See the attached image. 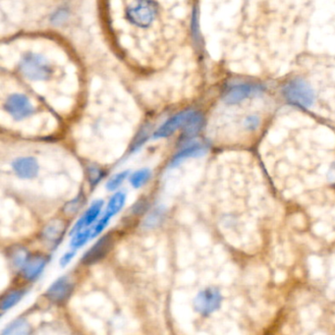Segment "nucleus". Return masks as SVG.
I'll return each instance as SVG.
<instances>
[{"instance_id": "obj_1", "label": "nucleus", "mask_w": 335, "mask_h": 335, "mask_svg": "<svg viewBox=\"0 0 335 335\" xmlns=\"http://www.w3.org/2000/svg\"><path fill=\"white\" fill-rule=\"evenodd\" d=\"M282 92L288 103L300 108H309L315 103V91L303 79H293L287 82Z\"/></svg>"}, {"instance_id": "obj_2", "label": "nucleus", "mask_w": 335, "mask_h": 335, "mask_svg": "<svg viewBox=\"0 0 335 335\" xmlns=\"http://www.w3.org/2000/svg\"><path fill=\"white\" fill-rule=\"evenodd\" d=\"M21 72L34 81L47 80L53 73L52 65L43 56L36 53H27L20 62Z\"/></svg>"}, {"instance_id": "obj_3", "label": "nucleus", "mask_w": 335, "mask_h": 335, "mask_svg": "<svg viewBox=\"0 0 335 335\" xmlns=\"http://www.w3.org/2000/svg\"><path fill=\"white\" fill-rule=\"evenodd\" d=\"M156 4L152 0H137L126 10L130 22L138 27H149L155 20Z\"/></svg>"}, {"instance_id": "obj_4", "label": "nucleus", "mask_w": 335, "mask_h": 335, "mask_svg": "<svg viewBox=\"0 0 335 335\" xmlns=\"http://www.w3.org/2000/svg\"><path fill=\"white\" fill-rule=\"evenodd\" d=\"M222 295L218 288L207 287L202 290L194 300L196 312L204 317H207L217 312L221 306Z\"/></svg>"}, {"instance_id": "obj_5", "label": "nucleus", "mask_w": 335, "mask_h": 335, "mask_svg": "<svg viewBox=\"0 0 335 335\" xmlns=\"http://www.w3.org/2000/svg\"><path fill=\"white\" fill-rule=\"evenodd\" d=\"M261 90V86L256 84H232L225 89L223 93V101L227 104H236L245 101L253 94L260 93Z\"/></svg>"}, {"instance_id": "obj_6", "label": "nucleus", "mask_w": 335, "mask_h": 335, "mask_svg": "<svg viewBox=\"0 0 335 335\" xmlns=\"http://www.w3.org/2000/svg\"><path fill=\"white\" fill-rule=\"evenodd\" d=\"M5 109L16 120L24 119L34 112V107L29 99L20 93H15L8 98L5 103Z\"/></svg>"}, {"instance_id": "obj_7", "label": "nucleus", "mask_w": 335, "mask_h": 335, "mask_svg": "<svg viewBox=\"0 0 335 335\" xmlns=\"http://www.w3.org/2000/svg\"><path fill=\"white\" fill-rule=\"evenodd\" d=\"M113 246V238L110 234L104 235L84 255L82 261L85 265H93L106 257Z\"/></svg>"}, {"instance_id": "obj_8", "label": "nucleus", "mask_w": 335, "mask_h": 335, "mask_svg": "<svg viewBox=\"0 0 335 335\" xmlns=\"http://www.w3.org/2000/svg\"><path fill=\"white\" fill-rule=\"evenodd\" d=\"M73 283L66 276L60 277L46 291V297L55 304H61L71 296L73 291Z\"/></svg>"}, {"instance_id": "obj_9", "label": "nucleus", "mask_w": 335, "mask_h": 335, "mask_svg": "<svg viewBox=\"0 0 335 335\" xmlns=\"http://www.w3.org/2000/svg\"><path fill=\"white\" fill-rule=\"evenodd\" d=\"M12 167L17 176L22 179L35 178L39 173V163L32 156L16 158L12 162Z\"/></svg>"}, {"instance_id": "obj_10", "label": "nucleus", "mask_w": 335, "mask_h": 335, "mask_svg": "<svg viewBox=\"0 0 335 335\" xmlns=\"http://www.w3.org/2000/svg\"><path fill=\"white\" fill-rule=\"evenodd\" d=\"M193 110H186L176 114L175 116L171 117L167 121L157 130L154 134L155 139H160V138H166L171 136L175 131L179 129L182 126L186 124L188 119L192 115Z\"/></svg>"}, {"instance_id": "obj_11", "label": "nucleus", "mask_w": 335, "mask_h": 335, "mask_svg": "<svg viewBox=\"0 0 335 335\" xmlns=\"http://www.w3.org/2000/svg\"><path fill=\"white\" fill-rule=\"evenodd\" d=\"M65 228H66V225H65L63 220L54 219L49 224H46V226L44 227V229L41 233V238L45 243L54 247V246L57 245L60 242V240L62 239V237L64 235Z\"/></svg>"}, {"instance_id": "obj_12", "label": "nucleus", "mask_w": 335, "mask_h": 335, "mask_svg": "<svg viewBox=\"0 0 335 335\" xmlns=\"http://www.w3.org/2000/svg\"><path fill=\"white\" fill-rule=\"evenodd\" d=\"M207 149H208L207 145L203 143V142H191V143H189L184 149H182L180 152L172 158V160L170 162V167H175L184 159L191 158V157H199V156L206 155Z\"/></svg>"}, {"instance_id": "obj_13", "label": "nucleus", "mask_w": 335, "mask_h": 335, "mask_svg": "<svg viewBox=\"0 0 335 335\" xmlns=\"http://www.w3.org/2000/svg\"><path fill=\"white\" fill-rule=\"evenodd\" d=\"M103 206V201L102 200H98L95 202H93L90 207L88 208V210L84 213V216L80 219L77 223L75 224V226L73 227L72 231L70 233V235H74L75 233L79 232L87 227H89L91 225L94 220L98 219V217L100 216L102 208Z\"/></svg>"}, {"instance_id": "obj_14", "label": "nucleus", "mask_w": 335, "mask_h": 335, "mask_svg": "<svg viewBox=\"0 0 335 335\" xmlns=\"http://www.w3.org/2000/svg\"><path fill=\"white\" fill-rule=\"evenodd\" d=\"M205 124V119L204 116L199 113L194 111L192 115L188 119L186 124L184 125V132L182 135V141L189 142L195 136H197L201 130L203 129Z\"/></svg>"}, {"instance_id": "obj_15", "label": "nucleus", "mask_w": 335, "mask_h": 335, "mask_svg": "<svg viewBox=\"0 0 335 335\" xmlns=\"http://www.w3.org/2000/svg\"><path fill=\"white\" fill-rule=\"evenodd\" d=\"M46 264H47V259L41 256H36L29 258L25 267L22 270L24 277L30 281L37 279L39 274L44 270Z\"/></svg>"}, {"instance_id": "obj_16", "label": "nucleus", "mask_w": 335, "mask_h": 335, "mask_svg": "<svg viewBox=\"0 0 335 335\" xmlns=\"http://www.w3.org/2000/svg\"><path fill=\"white\" fill-rule=\"evenodd\" d=\"M8 258L11 266L16 270H23L27 261L29 260V253L23 247H15L11 249Z\"/></svg>"}, {"instance_id": "obj_17", "label": "nucleus", "mask_w": 335, "mask_h": 335, "mask_svg": "<svg viewBox=\"0 0 335 335\" xmlns=\"http://www.w3.org/2000/svg\"><path fill=\"white\" fill-rule=\"evenodd\" d=\"M125 201H126V195L123 192H118V193L114 194L111 197V199L109 200L108 204H107L105 214L108 216L109 218L114 217L124 206Z\"/></svg>"}, {"instance_id": "obj_18", "label": "nucleus", "mask_w": 335, "mask_h": 335, "mask_svg": "<svg viewBox=\"0 0 335 335\" xmlns=\"http://www.w3.org/2000/svg\"><path fill=\"white\" fill-rule=\"evenodd\" d=\"M31 332V326L25 320L11 322L2 332L3 335H26Z\"/></svg>"}, {"instance_id": "obj_19", "label": "nucleus", "mask_w": 335, "mask_h": 335, "mask_svg": "<svg viewBox=\"0 0 335 335\" xmlns=\"http://www.w3.org/2000/svg\"><path fill=\"white\" fill-rule=\"evenodd\" d=\"M24 295H25V292L23 290H15V291L8 293L2 299L1 310L5 312L7 309H11L23 298Z\"/></svg>"}, {"instance_id": "obj_20", "label": "nucleus", "mask_w": 335, "mask_h": 335, "mask_svg": "<svg viewBox=\"0 0 335 335\" xmlns=\"http://www.w3.org/2000/svg\"><path fill=\"white\" fill-rule=\"evenodd\" d=\"M151 176H152V173H151L150 169L143 168V169H140V170L136 171L135 173H133L132 176L130 177V182L134 188L138 189V188H141L148 181L150 180Z\"/></svg>"}, {"instance_id": "obj_21", "label": "nucleus", "mask_w": 335, "mask_h": 335, "mask_svg": "<svg viewBox=\"0 0 335 335\" xmlns=\"http://www.w3.org/2000/svg\"><path fill=\"white\" fill-rule=\"evenodd\" d=\"M90 238H91V230L85 228L73 235V239L70 243V246L73 249H77L84 245Z\"/></svg>"}, {"instance_id": "obj_22", "label": "nucleus", "mask_w": 335, "mask_h": 335, "mask_svg": "<svg viewBox=\"0 0 335 335\" xmlns=\"http://www.w3.org/2000/svg\"><path fill=\"white\" fill-rule=\"evenodd\" d=\"M129 175V171H122L115 174L114 176H112L109 180L107 181L106 183V189L108 191H114L116 190L117 188L123 183V181L125 180Z\"/></svg>"}, {"instance_id": "obj_23", "label": "nucleus", "mask_w": 335, "mask_h": 335, "mask_svg": "<svg viewBox=\"0 0 335 335\" xmlns=\"http://www.w3.org/2000/svg\"><path fill=\"white\" fill-rule=\"evenodd\" d=\"M244 128L248 131H256L260 125V117L253 114L249 115L245 118L244 120Z\"/></svg>"}, {"instance_id": "obj_24", "label": "nucleus", "mask_w": 335, "mask_h": 335, "mask_svg": "<svg viewBox=\"0 0 335 335\" xmlns=\"http://www.w3.org/2000/svg\"><path fill=\"white\" fill-rule=\"evenodd\" d=\"M110 219H111V218H109L108 216L104 214L103 217V219H101V220L97 223V225L91 229V238H93V237H95V236H98L99 234H101V233L103 232V230L105 229V227L107 226L108 222L110 221Z\"/></svg>"}, {"instance_id": "obj_25", "label": "nucleus", "mask_w": 335, "mask_h": 335, "mask_svg": "<svg viewBox=\"0 0 335 335\" xmlns=\"http://www.w3.org/2000/svg\"><path fill=\"white\" fill-rule=\"evenodd\" d=\"M88 175H89V180H90L91 185H97L98 182L101 180L102 178V171L99 168L94 166H90L88 170Z\"/></svg>"}, {"instance_id": "obj_26", "label": "nucleus", "mask_w": 335, "mask_h": 335, "mask_svg": "<svg viewBox=\"0 0 335 335\" xmlns=\"http://www.w3.org/2000/svg\"><path fill=\"white\" fill-rule=\"evenodd\" d=\"M148 134H149V129L143 128V129L141 131V133L138 135L137 139L135 140L134 145H133V147H132V151H136L137 149L141 148V146H142V143L146 142L147 139H148Z\"/></svg>"}, {"instance_id": "obj_27", "label": "nucleus", "mask_w": 335, "mask_h": 335, "mask_svg": "<svg viewBox=\"0 0 335 335\" xmlns=\"http://www.w3.org/2000/svg\"><path fill=\"white\" fill-rule=\"evenodd\" d=\"M74 255H75V252H74V251H72V252L70 251V252L66 253L64 256H63V257L61 258V259H60V266H61L62 268L66 267V266L71 261V259L73 258Z\"/></svg>"}, {"instance_id": "obj_28", "label": "nucleus", "mask_w": 335, "mask_h": 335, "mask_svg": "<svg viewBox=\"0 0 335 335\" xmlns=\"http://www.w3.org/2000/svg\"><path fill=\"white\" fill-rule=\"evenodd\" d=\"M327 179L329 181V183L335 187V162H333L329 167V170L327 172Z\"/></svg>"}]
</instances>
